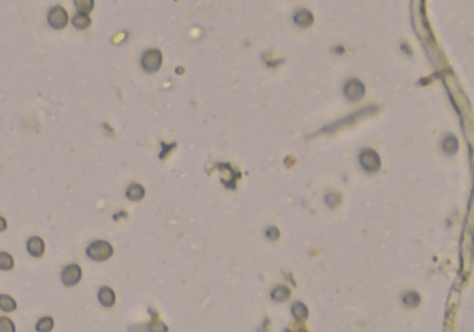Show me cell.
<instances>
[{"mask_svg":"<svg viewBox=\"0 0 474 332\" xmlns=\"http://www.w3.org/2000/svg\"><path fill=\"white\" fill-rule=\"evenodd\" d=\"M86 254L95 261H106L113 256V246L106 240H95L88 246Z\"/></svg>","mask_w":474,"mask_h":332,"instance_id":"cell-1","label":"cell"},{"mask_svg":"<svg viewBox=\"0 0 474 332\" xmlns=\"http://www.w3.org/2000/svg\"><path fill=\"white\" fill-rule=\"evenodd\" d=\"M162 53L157 49H149L142 54L141 59V65L146 73H156L160 67H162Z\"/></svg>","mask_w":474,"mask_h":332,"instance_id":"cell-2","label":"cell"},{"mask_svg":"<svg viewBox=\"0 0 474 332\" xmlns=\"http://www.w3.org/2000/svg\"><path fill=\"white\" fill-rule=\"evenodd\" d=\"M48 24L54 30H63L68 24V14L62 6H54L48 13Z\"/></svg>","mask_w":474,"mask_h":332,"instance_id":"cell-3","label":"cell"},{"mask_svg":"<svg viewBox=\"0 0 474 332\" xmlns=\"http://www.w3.org/2000/svg\"><path fill=\"white\" fill-rule=\"evenodd\" d=\"M81 277H82V271H81V267L77 264H68L62 271L63 284L67 286L77 285L81 281Z\"/></svg>","mask_w":474,"mask_h":332,"instance_id":"cell-4","label":"cell"},{"mask_svg":"<svg viewBox=\"0 0 474 332\" xmlns=\"http://www.w3.org/2000/svg\"><path fill=\"white\" fill-rule=\"evenodd\" d=\"M343 92H345V96L352 102L360 100L363 95H364V85L358 79H351L345 85Z\"/></svg>","mask_w":474,"mask_h":332,"instance_id":"cell-5","label":"cell"},{"mask_svg":"<svg viewBox=\"0 0 474 332\" xmlns=\"http://www.w3.org/2000/svg\"><path fill=\"white\" fill-rule=\"evenodd\" d=\"M360 164L366 171H377L381 166V161H380L378 155L374 150L369 149V150H364L360 155Z\"/></svg>","mask_w":474,"mask_h":332,"instance_id":"cell-6","label":"cell"},{"mask_svg":"<svg viewBox=\"0 0 474 332\" xmlns=\"http://www.w3.org/2000/svg\"><path fill=\"white\" fill-rule=\"evenodd\" d=\"M27 250L33 257H42L45 253V242L39 237H32L27 242Z\"/></svg>","mask_w":474,"mask_h":332,"instance_id":"cell-7","label":"cell"},{"mask_svg":"<svg viewBox=\"0 0 474 332\" xmlns=\"http://www.w3.org/2000/svg\"><path fill=\"white\" fill-rule=\"evenodd\" d=\"M98 298H99V301L102 303V306H104V307H113V304L115 303V295H114L113 289L109 288V286L100 288Z\"/></svg>","mask_w":474,"mask_h":332,"instance_id":"cell-8","label":"cell"},{"mask_svg":"<svg viewBox=\"0 0 474 332\" xmlns=\"http://www.w3.org/2000/svg\"><path fill=\"white\" fill-rule=\"evenodd\" d=\"M125 195H127V197L130 200H132V202H139V200H142L145 197V189L139 184H131L130 187L127 188Z\"/></svg>","mask_w":474,"mask_h":332,"instance_id":"cell-9","label":"cell"},{"mask_svg":"<svg viewBox=\"0 0 474 332\" xmlns=\"http://www.w3.org/2000/svg\"><path fill=\"white\" fill-rule=\"evenodd\" d=\"M313 20H314V18H313V14H311L309 10L298 11V13L295 14V17H294L295 24L299 25V27H302V28L310 27V25L313 24Z\"/></svg>","mask_w":474,"mask_h":332,"instance_id":"cell-10","label":"cell"},{"mask_svg":"<svg viewBox=\"0 0 474 332\" xmlns=\"http://www.w3.org/2000/svg\"><path fill=\"white\" fill-rule=\"evenodd\" d=\"M72 25L77 30H86L91 25V17H89V14L88 13H82V11H78L72 17Z\"/></svg>","mask_w":474,"mask_h":332,"instance_id":"cell-11","label":"cell"},{"mask_svg":"<svg viewBox=\"0 0 474 332\" xmlns=\"http://www.w3.org/2000/svg\"><path fill=\"white\" fill-rule=\"evenodd\" d=\"M16 307H17V303L11 296L0 295V309L3 312H13V310H16Z\"/></svg>","mask_w":474,"mask_h":332,"instance_id":"cell-12","label":"cell"},{"mask_svg":"<svg viewBox=\"0 0 474 332\" xmlns=\"http://www.w3.org/2000/svg\"><path fill=\"white\" fill-rule=\"evenodd\" d=\"M458 146H459V143H458V139L455 138V136H452V135H449L445 141H443V143H442V149H443V152L445 153H448V155H452V153H455L456 150H458Z\"/></svg>","mask_w":474,"mask_h":332,"instance_id":"cell-13","label":"cell"},{"mask_svg":"<svg viewBox=\"0 0 474 332\" xmlns=\"http://www.w3.org/2000/svg\"><path fill=\"white\" fill-rule=\"evenodd\" d=\"M14 267V260L9 253L0 252V270L9 271Z\"/></svg>","mask_w":474,"mask_h":332,"instance_id":"cell-14","label":"cell"},{"mask_svg":"<svg viewBox=\"0 0 474 332\" xmlns=\"http://www.w3.org/2000/svg\"><path fill=\"white\" fill-rule=\"evenodd\" d=\"M289 295H291V292H289L288 288H285V286H277L273 291V293H271V298L276 301H284L288 299Z\"/></svg>","mask_w":474,"mask_h":332,"instance_id":"cell-15","label":"cell"},{"mask_svg":"<svg viewBox=\"0 0 474 332\" xmlns=\"http://www.w3.org/2000/svg\"><path fill=\"white\" fill-rule=\"evenodd\" d=\"M74 6L78 11L91 13L95 6V0H74Z\"/></svg>","mask_w":474,"mask_h":332,"instance_id":"cell-16","label":"cell"},{"mask_svg":"<svg viewBox=\"0 0 474 332\" xmlns=\"http://www.w3.org/2000/svg\"><path fill=\"white\" fill-rule=\"evenodd\" d=\"M53 330V318L43 317L36 322V331L38 332H50Z\"/></svg>","mask_w":474,"mask_h":332,"instance_id":"cell-17","label":"cell"},{"mask_svg":"<svg viewBox=\"0 0 474 332\" xmlns=\"http://www.w3.org/2000/svg\"><path fill=\"white\" fill-rule=\"evenodd\" d=\"M403 303H405V306H408V307H416V306L420 303V296H419V293H416V292H409L408 295L403 296Z\"/></svg>","mask_w":474,"mask_h":332,"instance_id":"cell-18","label":"cell"},{"mask_svg":"<svg viewBox=\"0 0 474 332\" xmlns=\"http://www.w3.org/2000/svg\"><path fill=\"white\" fill-rule=\"evenodd\" d=\"M292 313H294V317H295L296 320H303V318L308 317V309H306V306L302 304V303H296V304L292 307Z\"/></svg>","mask_w":474,"mask_h":332,"instance_id":"cell-19","label":"cell"},{"mask_svg":"<svg viewBox=\"0 0 474 332\" xmlns=\"http://www.w3.org/2000/svg\"><path fill=\"white\" fill-rule=\"evenodd\" d=\"M16 331V327L14 324L11 321L10 318L7 317H1L0 318V332H14Z\"/></svg>","mask_w":474,"mask_h":332,"instance_id":"cell-20","label":"cell"},{"mask_svg":"<svg viewBox=\"0 0 474 332\" xmlns=\"http://www.w3.org/2000/svg\"><path fill=\"white\" fill-rule=\"evenodd\" d=\"M266 235H267L268 239L274 240V239H278L279 232H278V229L277 228H274V227H270V228L266 231Z\"/></svg>","mask_w":474,"mask_h":332,"instance_id":"cell-21","label":"cell"},{"mask_svg":"<svg viewBox=\"0 0 474 332\" xmlns=\"http://www.w3.org/2000/svg\"><path fill=\"white\" fill-rule=\"evenodd\" d=\"M6 228H7V222H6V220H4L3 217H0V232H3Z\"/></svg>","mask_w":474,"mask_h":332,"instance_id":"cell-22","label":"cell"}]
</instances>
